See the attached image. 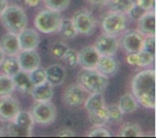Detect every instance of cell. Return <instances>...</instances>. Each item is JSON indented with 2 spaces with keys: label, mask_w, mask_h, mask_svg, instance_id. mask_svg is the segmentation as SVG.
Wrapping results in <instances>:
<instances>
[{
  "label": "cell",
  "mask_w": 156,
  "mask_h": 138,
  "mask_svg": "<svg viewBox=\"0 0 156 138\" xmlns=\"http://www.w3.org/2000/svg\"><path fill=\"white\" fill-rule=\"evenodd\" d=\"M100 56L94 46H86L78 53V64L83 69H95Z\"/></svg>",
  "instance_id": "cell-14"
},
{
  "label": "cell",
  "mask_w": 156,
  "mask_h": 138,
  "mask_svg": "<svg viewBox=\"0 0 156 138\" xmlns=\"http://www.w3.org/2000/svg\"><path fill=\"white\" fill-rule=\"evenodd\" d=\"M123 112L120 110L118 105L107 106V116H108V122L119 123L123 119Z\"/></svg>",
  "instance_id": "cell-33"
},
{
  "label": "cell",
  "mask_w": 156,
  "mask_h": 138,
  "mask_svg": "<svg viewBox=\"0 0 156 138\" xmlns=\"http://www.w3.org/2000/svg\"><path fill=\"white\" fill-rule=\"evenodd\" d=\"M14 124L17 125L20 129L23 131L27 132L29 135H32V129L34 125V120H33L32 116H31L30 111H26V110H20L15 118L12 120Z\"/></svg>",
  "instance_id": "cell-22"
},
{
  "label": "cell",
  "mask_w": 156,
  "mask_h": 138,
  "mask_svg": "<svg viewBox=\"0 0 156 138\" xmlns=\"http://www.w3.org/2000/svg\"><path fill=\"white\" fill-rule=\"evenodd\" d=\"M135 5V0H108V5L110 11L127 13L129 9Z\"/></svg>",
  "instance_id": "cell-27"
},
{
  "label": "cell",
  "mask_w": 156,
  "mask_h": 138,
  "mask_svg": "<svg viewBox=\"0 0 156 138\" xmlns=\"http://www.w3.org/2000/svg\"><path fill=\"white\" fill-rule=\"evenodd\" d=\"M83 106L86 108L88 114L98 111V110L104 108L106 106V102H105L103 92H94L88 95Z\"/></svg>",
  "instance_id": "cell-23"
},
{
  "label": "cell",
  "mask_w": 156,
  "mask_h": 138,
  "mask_svg": "<svg viewBox=\"0 0 156 138\" xmlns=\"http://www.w3.org/2000/svg\"><path fill=\"white\" fill-rule=\"evenodd\" d=\"M0 20L8 32L18 34L28 25V17L22 7L17 5H8L0 14Z\"/></svg>",
  "instance_id": "cell-2"
},
{
  "label": "cell",
  "mask_w": 156,
  "mask_h": 138,
  "mask_svg": "<svg viewBox=\"0 0 156 138\" xmlns=\"http://www.w3.org/2000/svg\"><path fill=\"white\" fill-rule=\"evenodd\" d=\"M145 10H143L142 8H140L139 5H134L132 8L129 9V11L126 13V15H127L128 18H130V20H138L139 18L141 17V16L143 15V14L145 13Z\"/></svg>",
  "instance_id": "cell-38"
},
{
  "label": "cell",
  "mask_w": 156,
  "mask_h": 138,
  "mask_svg": "<svg viewBox=\"0 0 156 138\" xmlns=\"http://www.w3.org/2000/svg\"><path fill=\"white\" fill-rule=\"evenodd\" d=\"M34 123L41 125H49L56 121L57 107L51 101L35 102L30 110Z\"/></svg>",
  "instance_id": "cell-6"
},
{
  "label": "cell",
  "mask_w": 156,
  "mask_h": 138,
  "mask_svg": "<svg viewBox=\"0 0 156 138\" xmlns=\"http://www.w3.org/2000/svg\"><path fill=\"white\" fill-rule=\"evenodd\" d=\"M77 82L89 93L104 92L109 84V78L96 69H83L77 75Z\"/></svg>",
  "instance_id": "cell-3"
},
{
  "label": "cell",
  "mask_w": 156,
  "mask_h": 138,
  "mask_svg": "<svg viewBox=\"0 0 156 138\" xmlns=\"http://www.w3.org/2000/svg\"><path fill=\"white\" fill-rule=\"evenodd\" d=\"M46 9L62 12L69 8L71 0H42Z\"/></svg>",
  "instance_id": "cell-31"
},
{
  "label": "cell",
  "mask_w": 156,
  "mask_h": 138,
  "mask_svg": "<svg viewBox=\"0 0 156 138\" xmlns=\"http://www.w3.org/2000/svg\"><path fill=\"white\" fill-rule=\"evenodd\" d=\"M61 13L54 10L45 9L40 11L34 17V27L39 32L44 34H51L55 32H59L62 23Z\"/></svg>",
  "instance_id": "cell-4"
},
{
  "label": "cell",
  "mask_w": 156,
  "mask_h": 138,
  "mask_svg": "<svg viewBox=\"0 0 156 138\" xmlns=\"http://www.w3.org/2000/svg\"><path fill=\"white\" fill-rule=\"evenodd\" d=\"M95 69L106 77L115 75L119 71V61L115 56H100Z\"/></svg>",
  "instance_id": "cell-15"
},
{
  "label": "cell",
  "mask_w": 156,
  "mask_h": 138,
  "mask_svg": "<svg viewBox=\"0 0 156 138\" xmlns=\"http://www.w3.org/2000/svg\"><path fill=\"white\" fill-rule=\"evenodd\" d=\"M24 2L26 3L28 7L31 8H35L42 2V0H24Z\"/></svg>",
  "instance_id": "cell-42"
},
{
  "label": "cell",
  "mask_w": 156,
  "mask_h": 138,
  "mask_svg": "<svg viewBox=\"0 0 156 138\" xmlns=\"http://www.w3.org/2000/svg\"><path fill=\"white\" fill-rule=\"evenodd\" d=\"M90 122L93 125H106L108 122V116H107V106L98 110V111L88 114Z\"/></svg>",
  "instance_id": "cell-28"
},
{
  "label": "cell",
  "mask_w": 156,
  "mask_h": 138,
  "mask_svg": "<svg viewBox=\"0 0 156 138\" xmlns=\"http://www.w3.org/2000/svg\"><path fill=\"white\" fill-rule=\"evenodd\" d=\"M142 50L150 53V54H152V55H155V35L144 37Z\"/></svg>",
  "instance_id": "cell-37"
},
{
  "label": "cell",
  "mask_w": 156,
  "mask_h": 138,
  "mask_svg": "<svg viewBox=\"0 0 156 138\" xmlns=\"http://www.w3.org/2000/svg\"><path fill=\"white\" fill-rule=\"evenodd\" d=\"M5 58V53L2 52V49L0 48V65H1V63H2V61H3V59Z\"/></svg>",
  "instance_id": "cell-44"
},
{
  "label": "cell",
  "mask_w": 156,
  "mask_h": 138,
  "mask_svg": "<svg viewBox=\"0 0 156 138\" xmlns=\"http://www.w3.org/2000/svg\"><path fill=\"white\" fill-rule=\"evenodd\" d=\"M0 48L5 56H16L20 50L17 34L8 32L3 35L0 40Z\"/></svg>",
  "instance_id": "cell-19"
},
{
  "label": "cell",
  "mask_w": 156,
  "mask_h": 138,
  "mask_svg": "<svg viewBox=\"0 0 156 138\" xmlns=\"http://www.w3.org/2000/svg\"><path fill=\"white\" fill-rule=\"evenodd\" d=\"M127 15L121 12L110 11L103 17L102 30L104 33L111 35H118L124 32L127 28Z\"/></svg>",
  "instance_id": "cell-5"
},
{
  "label": "cell",
  "mask_w": 156,
  "mask_h": 138,
  "mask_svg": "<svg viewBox=\"0 0 156 138\" xmlns=\"http://www.w3.org/2000/svg\"><path fill=\"white\" fill-rule=\"evenodd\" d=\"M20 110V103L11 94L0 96V121H12Z\"/></svg>",
  "instance_id": "cell-10"
},
{
  "label": "cell",
  "mask_w": 156,
  "mask_h": 138,
  "mask_svg": "<svg viewBox=\"0 0 156 138\" xmlns=\"http://www.w3.org/2000/svg\"><path fill=\"white\" fill-rule=\"evenodd\" d=\"M155 70L138 72L132 80V93L138 104L147 109H155Z\"/></svg>",
  "instance_id": "cell-1"
},
{
  "label": "cell",
  "mask_w": 156,
  "mask_h": 138,
  "mask_svg": "<svg viewBox=\"0 0 156 138\" xmlns=\"http://www.w3.org/2000/svg\"><path fill=\"white\" fill-rule=\"evenodd\" d=\"M28 73L33 86H37V85L43 84V82H46V72L45 69H43V67H39L37 69L32 70V71L28 72Z\"/></svg>",
  "instance_id": "cell-32"
},
{
  "label": "cell",
  "mask_w": 156,
  "mask_h": 138,
  "mask_svg": "<svg viewBox=\"0 0 156 138\" xmlns=\"http://www.w3.org/2000/svg\"><path fill=\"white\" fill-rule=\"evenodd\" d=\"M155 60V55L141 49L138 53H127L126 62L133 67H149Z\"/></svg>",
  "instance_id": "cell-17"
},
{
  "label": "cell",
  "mask_w": 156,
  "mask_h": 138,
  "mask_svg": "<svg viewBox=\"0 0 156 138\" xmlns=\"http://www.w3.org/2000/svg\"><path fill=\"white\" fill-rule=\"evenodd\" d=\"M135 5H139L145 11H152L155 7L154 0H135Z\"/></svg>",
  "instance_id": "cell-39"
},
{
  "label": "cell",
  "mask_w": 156,
  "mask_h": 138,
  "mask_svg": "<svg viewBox=\"0 0 156 138\" xmlns=\"http://www.w3.org/2000/svg\"><path fill=\"white\" fill-rule=\"evenodd\" d=\"M88 91L83 88V86L75 82L65 88L64 92H63V103L66 106L72 108H77L83 105L86 99L88 96Z\"/></svg>",
  "instance_id": "cell-8"
},
{
  "label": "cell",
  "mask_w": 156,
  "mask_h": 138,
  "mask_svg": "<svg viewBox=\"0 0 156 138\" xmlns=\"http://www.w3.org/2000/svg\"><path fill=\"white\" fill-rule=\"evenodd\" d=\"M0 136H2V134H1V131H0Z\"/></svg>",
  "instance_id": "cell-45"
},
{
  "label": "cell",
  "mask_w": 156,
  "mask_h": 138,
  "mask_svg": "<svg viewBox=\"0 0 156 138\" xmlns=\"http://www.w3.org/2000/svg\"><path fill=\"white\" fill-rule=\"evenodd\" d=\"M57 136H59V137H74V136H76V134L74 133L71 129L64 127V129H61L60 131L58 132Z\"/></svg>",
  "instance_id": "cell-40"
},
{
  "label": "cell",
  "mask_w": 156,
  "mask_h": 138,
  "mask_svg": "<svg viewBox=\"0 0 156 138\" xmlns=\"http://www.w3.org/2000/svg\"><path fill=\"white\" fill-rule=\"evenodd\" d=\"M71 20L78 34L91 35L96 29L95 20H94L93 15L87 10L76 11Z\"/></svg>",
  "instance_id": "cell-7"
},
{
  "label": "cell",
  "mask_w": 156,
  "mask_h": 138,
  "mask_svg": "<svg viewBox=\"0 0 156 138\" xmlns=\"http://www.w3.org/2000/svg\"><path fill=\"white\" fill-rule=\"evenodd\" d=\"M0 67H1L2 73L8 76H13L20 70L16 56H8L7 58H5Z\"/></svg>",
  "instance_id": "cell-25"
},
{
  "label": "cell",
  "mask_w": 156,
  "mask_h": 138,
  "mask_svg": "<svg viewBox=\"0 0 156 138\" xmlns=\"http://www.w3.org/2000/svg\"><path fill=\"white\" fill-rule=\"evenodd\" d=\"M30 94L32 95L33 100L35 102L51 101L52 97H54V89H52L51 85L45 82L43 84L33 86L30 91Z\"/></svg>",
  "instance_id": "cell-20"
},
{
  "label": "cell",
  "mask_w": 156,
  "mask_h": 138,
  "mask_svg": "<svg viewBox=\"0 0 156 138\" xmlns=\"http://www.w3.org/2000/svg\"><path fill=\"white\" fill-rule=\"evenodd\" d=\"M144 37L137 30L125 31L122 37L121 45L126 53H138L142 49Z\"/></svg>",
  "instance_id": "cell-12"
},
{
  "label": "cell",
  "mask_w": 156,
  "mask_h": 138,
  "mask_svg": "<svg viewBox=\"0 0 156 138\" xmlns=\"http://www.w3.org/2000/svg\"><path fill=\"white\" fill-rule=\"evenodd\" d=\"M86 1L94 7H103V5H106L108 2V0H86Z\"/></svg>",
  "instance_id": "cell-41"
},
{
  "label": "cell",
  "mask_w": 156,
  "mask_h": 138,
  "mask_svg": "<svg viewBox=\"0 0 156 138\" xmlns=\"http://www.w3.org/2000/svg\"><path fill=\"white\" fill-rule=\"evenodd\" d=\"M59 32L62 33L63 37L66 38V39H74L78 34L71 18H63Z\"/></svg>",
  "instance_id": "cell-30"
},
{
  "label": "cell",
  "mask_w": 156,
  "mask_h": 138,
  "mask_svg": "<svg viewBox=\"0 0 156 138\" xmlns=\"http://www.w3.org/2000/svg\"><path fill=\"white\" fill-rule=\"evenodd\" d=\"M69 46L62 42H57L51 46V55L56 59H62L64 54L66 53Z\"/></svg>",
  "instance_id": "cell-35"
},
{
  "label": "cell",
  "mask_w": 156,
  "mask_h": 138,
  "mask_svg": "<svg viewBox=\"0 0 156 138\" xmlns=\"http://www.w3.org/2000/svg\"><path fill=\"white\" fill-rule=\"evenodd\" d=\"M20 70L30 72L41 65V57L37 49H23L16 55Z\"/></svg>",
  "instance_id": "cell-11"
},
{
  "label": "cell",
  "mask_w": 156,
  "mask_h": 138,
  "mask_svg": "<svg viewBox=\"0 0 156 138\" xmlns=\"http://www.w3.org/2000/svg\"><path fill=\"white\" fill-rule=\"evenodd\" d=\"M138 102L136 97L133 95V93H125L120 97L118 102V107L120 108L123 114H132L138 109Z\"/></svg>",
  "instance_id": "cell-24"
},
{
  "label": "cell",
  "mask_w": 156,
  "mask_h": 138,
  "mask_svg": "<svg viewBox=\"0 0 156 138\" xmlns=\"http://www.w3.org/2000/svg\"><path fill=\"white\" fill-rule=\"evenodd\" d=\"M14 90H15V87H14L12 76H8L3 73L0 74V96L12 94Z\"/></svg>",
  "instance_id": "cell-29"
},
{
  "label": "cell",
  "mask_w": 156,
  "mask_h": 138,
  "mask_svg": "<svg viewBox=\"0 0 156 138\" xmlns=\"http://www.w3.org/2000/svg\"><path fill=\"white\" fill-rule=\"evenodd\" d=\"M46 82L52 87L61 86L65 82L66 71L61 64H51L45 69Z\"/></svg>",
  "instance_id": "cell-18"
},
{
  "label": "cell",
  "mask_w": 156,
  "mask_h": 138,
  "mask_svg": "<svg viewBox=\"0 0 156 138\" xmlns=\"http://www.w3.org/2000/svg\"><path fill=\"white\" fill-rule=\"evenodd\" d=\"M137 31L141 33L143 37H151L155 35V12L147 11L138 20Z\"/></svg>",
  "instance_id": "cell-16"
},
{
  "label": "cell",
  "mask_w": 156,
  "mask_h": 138,
  "mask_svg": "<svg viewBox=\"0 0 156 138\" xmlns=\"http://www.w3.org/2000/svg\"><path fill=\"white\" fill-rule=\"evenodd\" d=\"M89 137H110L111 134L105 125H94V127L88 133Z\"/></svg>",
  "instance_id": "cell-36"
},
{
  "label": "cell",
  "mask_w": 156,
  "mask_h": 138,
  "mask_svg": "<svg viewBox=\"0 0 156 138\" xmlns=\"http://www.w3.org/2000/svg\"><path fill=\"white\" fill-rule=\"evenodd\" d=\"M118 135L120 137H140L143 133L141 126L137 123H125L121 126Z\"/></svg>",
  "instance_id": "cell-26"
},
{
  "label": "cell",
  "mask_w": 156,
  "mask_h": 138,
  "mask_svg": "<svg viewBox=\"0 0 156 138\" xmlns=\"http://www.w3.org/2000/svg\"><path fill=\"white\" fill-rule=\"evenodd\" d=\"M8 5H9L8 0H0V14L5 11V9L8 7Z\"/></svg>",
  "instance_id": "cell-43"
},
{
  "label": "cell",
  "mask_w": 156,
  "mask_h": 138,
  "mask_svg": "<svg viewBox=\"0 0 156 138\" xmlns=\"http://www.w3.org/2000/svg\"><path fill=\"white\" fill-rule=\"evenodd\" d=\"M119 45V40L115 35L103 33L98 37L93 46L101 56H115L118 52Z\"/></svg>",
  "instance_id": "cell-9"
},
{
  "label": "cell",
  "mask_w": 156,
  "mask_h": 138,
  "mask_svg": "<svg viewBox=\"0 0 156 138\" xmlns=\"http://www.w3.org/2000/svg\"><path fill=\"white\" fill-rule=\"evenodd\" d=\"M14 82V87L17 91L22 93H30L33 85L29 77V73L26 71L20 70L16 74L12 76Z\"/></svg>",
  "instance_id": "cell-21"
},
{
  "label": "cell",
  "mask_w": 156,
  "mask_h": 138,
  "mask_svg": "<svg viewBox=\"0 0 156 138\" xmlns=\"http://www.w3.org/2000/svg\"><path fill=\"white\" fill-rule=\"evenodd\" d=\"M62 59L69 65V67H77L78 65V52H76V50L73 49V48L69 47Z\"/></svg>",
  "instance_id": "cell-34"
},
{
  "label": "cell",
  "mask_w": 156,
  "mask_h": 138,
  "mask_svg": "<svg viewBox=\"0 0 156 138\" xmlns=\"http://www.w3.org/2000/svg\"><path fill=\"white\" fill-rule=\"evenodd\" d=\"M20 50L37 49L40 45V34L37 29L25 28L17 34Z\"/></svg>",
  "instance_id": "cell-13"
}]
</instances>
